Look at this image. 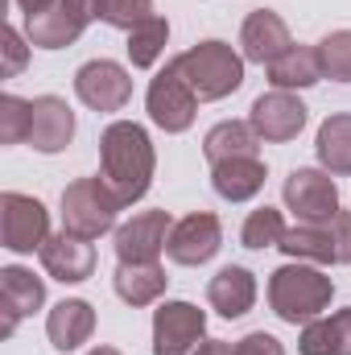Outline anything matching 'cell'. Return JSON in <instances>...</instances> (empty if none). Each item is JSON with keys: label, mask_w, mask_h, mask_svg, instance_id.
Segmentation results:
<instances>
[{"label": "cell", "mask_w": 351, "mask_h": 355, "mask_svg": "<svg viewBox=\"0 0 351 355\" xmlns=\"http://www.w3.org/2000/svg\"><path fill=\"white\" fill-rule=\"evenodd\" d=\"M87 355H120L116 347H95V352H87Z\"/></svg>", "instance_id": "cell-36"}, {"label": "cell", "mask_w": 351, "mask_h": 355, "mask_svg": "<svg viewBox=\"0 0 351 355\" xmlns=\"http://www.w3.org/2000/svg\"><path fill=\"white\" fill-rule=\"evenodd\" d=\"M75 137V112L58 95H37L33 99V124H29V145L37 153H62Z\"/></svg>", "instance_id": "cell-17"}, {"label": "cell", "mask_w": 351, "mask_h": 355, "mask_svg": "<svg viewBox=\"0 0 351 355\" xmlns=\"http://www.w3.org/2000/svg\"><path fill=\"white\" fill-rule=\"evenodd\" d=\"M37 257H42V268L54 281H62V285H79V281H87L91 272H95V248H91V240H79L71 232L50 236Z\"/></svg>", "instance_id": "cell-16"}, {"label": "cell", "mask_w": 351, "mask_h": 355, "mask_svg": "<svg viewBox=\"0 0 351 355\" xmlns=\"http://www.w3.org/2000/svg\"><path fill=\"white\" fill-rule=\"evenodd\" d=\"M236 355H285V347H281L273 335L252 331V335H244V339L236 343Z\"/></svg>", "instance_id": "cell-33"}, {"label": "cell", "mask_w": 351, "mask_h": 355, "mask_svg": "<svg viewBox=\"0 0 351 355\" xmlns=\"http://www.w3.org/2000/svg\"><path fill=\"white\" fill-rule=\"evenodd\" d=\"M331 297H335V281L314 265L293 261V265H281L268 277V306L289 327H306V322L323 318Z\"/></svg>", "instance_id": "cell-2"}, {"label": "cell", "mask_w": 351, "mask_h": 355, "mask_svg": "<svg viewBox=\"0 0 351 355\" xmlns=\"http://www.w3.org/2000/svg\"><path fill=\"white\" fill-rule=\"evenodd\" d=\"M91 331H95V310H91V302H83V297L58 302V306L50 310V318H46V335H50L54 352H75V347H83L91 339Z\"/></svg>", "instance_id": "cell-20"}, {"label": "cell", "mask_w": 351, "mask_h": 355, "mask_svg": "<svg viewBox=\"0 0 351 355\" xmlns=\"http://www.w3.org/2000/svg\"><path fill=\"white\" fill-rule=\"evenodd\" d=\"M211 186L228 202H248L264 190V162L261 157H232L211 166Z\"/></svg>", "instance_id": "cell-21"}, {"label": "cell", "mask_w": 351, "mask_h": 355, "mask_svg": "<svg viewBox=\"0 0 351 355\" xmlns=\"http://www.w3.org/2000/svg\"><path fill=\"white\" fill-rule=\"evenodd\" d=\"M170 227H174L170 211H141L128 223H120L116 227V257H120V265H153L166 252Z\"/></svg>", "instance_id": "cell-12"}, {"label": "cell", "mask_w": 351, "mask_h": 355, "mask_svg": "<svg viewBox=\"0 0 351 355\" xmlns=\"http://www.w3.org/2000/svg\"><path fill=\"white\" fill-rule=\"evenodd\" d=\"M157 170V153L149 132L137 120H116L99 137V182L112 190L120 207H132L137 198L149 194Z\"/></svg>", "instance_id": "cell-1"}, {"label": "cell", "mask_w": 351, "mask_h": 355, "mask_svg": "<svg viewBox=\"0 0 351 355\" xmlns=\"http://www.w3.org/2000/svg\"><path fill=\"white\" fill-rule=\"evenodd\" d=\"M240 46H244V58H248V62L268 67V62H277V58L293 46V37H289V25H285L273 8H257V12L244 17Z\"/></svg>", "instance_id": "cell-18"}, {"label": "cell", "mask_w": 351, "mask_h": 355, "mask_svg": "<svg viewBox=\"0 0 351 355\" xmlns=\"http://www.w3.org/2000/svg\"><path fill=\"white\" fill-rule=\"evenodd\" d=\"M314 153H318V166L327 174H351V112L327 116L318 124Z\"/></svg>", "instance_id": "cell-26"}, {"label": "cell", "mask_w": 351, "mask_h": 355, "mask_svg": "<svg viewBox=\"0 0 351 355\" xmlns=\"http://www.w3.org/2000/svg\"><path fill=\"white\" fill-rule=\"evenodd\" d=\"M314 50H318L323 79L351 83V29H335V33H327V37H323Z\"/></svg>", "instance_id": "cell-28"}, {"label": "cell", "mask_w": 351, "mask_h": 355, "mask_svg": "<svg viewBox=\"0 0 351 355\" xmlns=\"http://www.w3.org/2000/svg\"><path fill=\"white\" fill-rule=\"evenodd\" d=\"M17 4H21V12H25V17H33V12H46L54 0H17Z\"/></svg>", "instance_id": "cell-35"}, {"label": "cell", "mask_w": 351, "mask_h": 355, "mask_svg": "<svg viewBox=\"0 0 351 355\" xmlns=\"http://www.w3.org/2000/svg\"><path fill=\"white\" fill-rule=\"evenodd\" d=\"M281 236H285V219H281V211H277V207H261V211H252V215L244 219V232H240L244 248H252V252L277 248V244H281Z\"/></svg>", "instance_id": "cell-29"}, {"label": "cell", "mask_w": 351, "mask_h": 355, "mask_svg": "<svg viewBox=\"0 0 351 355\" xmlns=\"http://www.w3.org/2000/svg\"><path fill=\"white\" fill-rule=\"evenodd\" d=\"M285 207L298 215V223H327L335 219L339 207V186L327 170H293L285 178Z\"/></svg>", "instance_id": "cell-9"}, {"label": "cell", "mask_w": 351, "mask_h": 355, "mask_svg": "<svg viewBox=\"0 0 351 355\" xmlns=\"http://www.w3.org/2000/svg\"><path fill=\"white\" fill-rule=\"evenodd\" d=\"M203 153H207L211 166L232 162V157H257L261 153V137L252 132L248 120H223V124H215L203 137Z\"/></svg>", "instance_id": "cell-22"}, {"label": "cell", "mask_w": 351, "mask_h": 355, "mask_svg": "<svg viewBox=\"0 0 351 355\" xmlns=\"http://www.w3.org/2000/svg\"><path fill=\"white\" fill-rule=\"evenodd\" d=\"M124 207L112 198V190L95 178H75L62 190V232L79 236V240H99L103 232L116 227V215Z\"/></svg>", "instance_id": "cell-4"}, {"label": "cell", "mask_w": 351, "mask_h": 355, "mask_svg": "<svg viewBox=\"0 0 351 355\" xmlns=\"http://www.w3.org/2000/svg\"><path fill=\"white\" fill-rule=\"evenodd\" d=\"M75 95L87 103L91 112H120L128 99H132V79L120 62L112 58H95L83 62L79 75H75Z\"/></svg>", "instance_id": "cell-13"}, {"label": "cell", "mask_w": 351, "mask_h": 355, "mask_svg": "<svg viewBox=\"0 0 351 355\" xmlns=\"http://www.w3.org/2000/svg\"><path fill=\"white\" fill-rule=\"evenodd\" d=\"M0 240L17 257L42 252V244L50 240V211L33 194L4 190L0 194Z\"/></svg>", "instance_id": "cell-7"}, {"label": "cell", "mask_w": 351, "mask_h": 355, "mask_svg": "<svg viewBox=\"0 0 351 355\" xmlns=\"http://www.w3.org/2000/svg\"><path fill=\"white\" fill-rule=\"evenodd\" d=\"M42 302H46V285H42V277H33L29 268H21V265L0 268V306H4L0 335H4V339L17 331L21 318H29L33 310H42Z\"/></svg>", "instance_id": "cell-15"}, {"label": "cell", "mask_w": 351, "mask_h": 355, "mask_svg": "<svg viewBox=\"0 0 351 355\" xmlns=\"http://www.w3.org/2000/svg\"><path fill=\"white\" fill-rule=\"evenodd\" d=\"M285 257L310 261V265H348L351 261V211H339L327 223H298L285 227L281 244Z\"/></svg>", "instance_id": "cell-5"}, {"label": "cell", "mask_w": 351, "mask_h": 355, "mask_svg": "<svg viewBox=\"0 0 351 355\" xmlns=\"http://www.w3.org/2000/svg\"><path fill=\"white\" fill-rule=\"evenodd\" d=\"M29 124H33V99L0 95V145L29 141Z\"/></svg>", "instance_id": "cell-30"}, {"label": "cell", "mask_w": 351, "mask_h": 355, "mask_svg": "<svg viewBox=\"0 0 351 355\" xmlns=\"http://www.w3.org/2000/svg\"><path fill=\"white\" fill-rule=\"evenodd\" d=\"M103 0H54L46 12L25 17V37L37 50H62L83 37L91 21H99Z\"/></svg>", "instance_id": "cell-6"}, {"label": "cell", "mask_w": 351, "mask_h": 355, "mask_svg": "<svg viewBox=\"0 0 351 355\" xmlns=\"http://www.w3.org/2000/svg\"><path fill=\"white\" fill-rule=\"evenodd\" d=\"M298 355H351V306L302 327Z\"/></svg>", "instance_id": "cell-23"}, {"label": "cell", "mask_w": 351, "mask_h": 355, "mask_svg": "<svg viewBox=\"0 0 351 355\" xmlns=\"http://www.w3.org/2000/svg\"><path fill=\"white\" fill-rule=\"evenodd\" d=\"M207 302H211V310L223 314V318H244V314L257 306V277L240 265L219 268V272L211 277V285H207Z\"/></svg>", "instance_id": "cell-19"}, {"label": "cell", "mask_w": 351, "mask_h": 355, "mask_svg": "<svg viewBox=\"0 0 351 355\" xmlns=\"http://www.w3.org/2000/svg\"><path fill=\"white\" fill-rule=\"evenodd\" d=\"M145 112L162 132H186L198 116V95L190 91V83L178 75L174 67H166L145 95Z\"/></svg>", "instance_id": "cell-10"}, {"label": "cell", "mask_w": 351, "mask_h": 355, "mask_svg": "<svg viewBox=\"0 0 351 355\" xmlns=\"http://www.w3.org/2000/svg\"><path fill=\"white\" fill-rule=\"evenodd\" d=\"M25 42H29V37H21V29H12V25L0 29V54H4L0 75H4V79H12V75L25 71V62H29V46H25Z\"/></svg>", "instance_id": "cell-32"}, {"label": "cell", "mask_w": 351, "mask_h": 355, "mask_svg": "<svg viewBox=\"0 0 351 355\" xmlns=\"http://www.w3.org/2000/svg\"><path fill=\"white\" fill-rule=\"evenodd\" d=\"M198 355H236V343H223V339H207Z\"/></svg>", "instance_id": "cell-34"}, {"label": "cell", "mask_w": 351, "mask_h": 355, "mask_svg": "<svg viewBox=\"0 0 351 355\" xmlns=\"http://www.w3.org/2000/svg\"><path fill=\"white\" fill-rule=\"evenodd\" d=\"M166 42H170V21L166 17H149L145 25H137L128 33V62L132 67H153L162 54H166Z\"/></svg>", "instance_id": "cell-27"}, {"label": "cell", "mask_w": 351, "mask_h": 355, "mask_svg": "<svg viewBox=\"0 0 351 355\" xmlns=\"http://www.w3.org/2000/svg\"><path fill=\"white\" fill-rule=\"evenodd\" d=\"M318 79H323V67H318V50L314 46H289L277 62H268V83H273V91L314 87Z\"/></svg>", "instance_id": "cell-25"}, {"label": "cell", "mask_w": 351, "mask_h": 355, "mask_svg": "<svg viewBox=\"0 0 351 355\" xmlns=\"http://www.w3.org/2000/svg\"><path fill=\"white\" fill-rule=\"evenodd\" d=\"M207 343V314L190 302H162L153 310V355H198Z\"/></svg>", "instance_id": "cell-8"}, {"label": "cell", "mask_w": 351, "mask_h": 355, "mask_svg": "<svg viewBox=\"0 0 351 355\" xmlns=\"http://www.w3.org/2000/svg\"><path fill=\"white\" fill-rule=\"evenodd\" d=\"M170 67L190 83V91L198 99H223V95L240 91V83H244V58L228 42H219V37L190 46L186 54H178Z\"/></svg>", "instance_id": "cell-3"}, {"label": "cell", "mask_w": 351, "mask_h": 355, "mask_svg": "<svg viewBox=\"0 0 351 355\" xmlns=\"http://www.w3.org/2000/svg\"><path fill=\"white\" fill-rule=\"evenodd\" d=\"M112 285H116L120 302H128V306H153L166 293L170 277H166V268L157 265V261L153 265H116Z\"/></svg>", "instance_id": "cell-24"}, {"label": "cell", "mask_w": 351, "mask_h": 355, "mask_svg": "<svg viewBox=\"0 0 351 355\" xmlns=\"http://www.w3.org/2000/svg\"><path fill=\"white\" fill-rule=\"evenodd\" d=\"M149 17H157L153 0H103V8H99V21H108L112 29H124V33H132Z\"/></svg>", "instance_id": "cell-31"}, {"label": "cell", "mask_w": 351, "mask_h": 355, "mask_svg": "<svg viewBox=\"0 0 351 355\" xmlns=\"http://www.w3.org/2000/svg\"><path fill=\"white\" fill-rule=\"evenodd\" d=\"M223 248V223L211 215V211H190L186 219H178L170 227V240H166V257L174 265H207L215 252Z\"/></svg>", "instance_id": "cell-11"}, {"label": "cell", "mask_w": 351, "mask_h": 355, "mask_svg": "<svg viewBox=\"0 0 351 355\" xmlns=\"http://www.w3.org/2000/svg\"><path fill=\"white\" fill-rule=\"evenodd\" d=\"M248 124L252 132L268 141V145H281V141H293L302 128H306V103L293 95V91H268L252 103L248 112Z\"/></svg>", "instance_id": "cell-14"}]
</instances>
